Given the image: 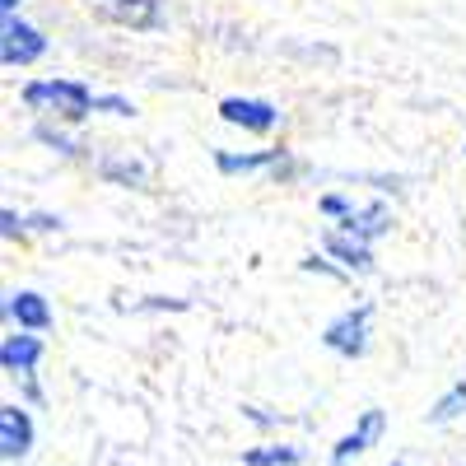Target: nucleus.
Instances as JSON below:
<instances>
[{"label": "nucleus", "mask_w": 466, "mask_h": 466, "mask_svg": "<svg viewBox=\"0 0 466 466\" xmlns=\"http://www.w3.org/2000/svg\"><path fill=\"white\" fill-rule=\"evenodd\" d=\"M299 270H308V276H331V280H345V276H350L345 266H331V261H327V257H318V252H313V257H303V261H299Z\"/></svg>", "instance_id": "15"}, {"label": "nucleus", "mask_w": 466, "mask_h": 466, "mask_svg": "<svg viewBox=\"0 0 466 466\" xmlns=\"http://www.w3.org/2000/svg\"><path fill=\"white\" fill-rule=\"evenodd\" d=\"M0 233H5V243H28V228L15 210H0Z\"/></svg>", "instance_id": "16"}, {"label": "nucleus", "mask_w": 466, "mask_h": 466, "mask_svg": "<svg viewBox=\"0 0 466 466\" xmlns=\"http://www.w3.org/2000/svg\"><path fill=\"white\" fill-rule=\"evenodd\" d=\"M19 5L24 0H0V15H19Z\"/></svg>", "instance_id": "20"}, {"label": "nucleus", "mask_w": 466, "mask_h": 466, "mask_svg": "<svg viewBox=\"0 0 466 466\" xmlns=\"http://www.w3.org/2000/svg\"><path fill=\"white\" fill-rule=\"evenodd\" d=\"M43 52H47L43 28H33V24L19 19V15L0 19V66H5V70H24V66H33V61H43Z\"/></svg>", "instance_id": "4"}, {"label": "nucleus", "mask_w": 466, "mask_h": 466, "mask_svg": "<svg viewBox=\"0 0 466 466\" xmlns=\"http://www.w3.org/2000/svg\"><path fill=\"white\" fill-rule=\"evenodd\" d=\"M387 466H406V461H387Z\"/></svg>", "instance_id": "21"}, {"label": "nucleus", "mask_w": 466, "mask_h": 466, "mask_svg": "<svg viewBox=\"0 0 466 466\" xmlns=\"http://www.w3.org/2000/svg\"><path fill=\"white\" fill-rule=\"evenodd\" d=\"M243 466H303V448H299V443H261V448H243Z\"/></svg>", "instance_id": "14"}, {"label": "nucleus", "mask_w": 466, "mask_h": 466, "mask_svg": "<svg viewBox=\"0 0 466 466\" xmlns=\"http://www.w3.org/2000/svg\"><path fill=\"white\" fill-rule=\"evenodd\" d=\"M318 210H322L327 219H340V215L350 210V201H345V197H336V191H331V197H322V201H318Z\"/></svg>", "instance_id": "19"}, {"label": "nucleus", "mask_w": 466, "mask_h": 466, "mask_svg": "<svg viewBox=\"0 0 466 466\" xmlns=\"http://www.w3.org/2000/svg\"><path fill=\"white\" fill-rule=\"evenodd\" d=\"M103 177H112V182H145V168L140 164H103Z\"/></svg>", "instance_id": "18"}, {"label": "nucleus", "mask_w": 466, "mask_h": 466, "mask_svg": "<svg viewBox=\"0 0 466 466\" xmlns=\"http://www.w3.org/2000/svg\"><path fill=\"white\" fill-rule=\"evenodd\" d=\"M98 112H112V116H136V103L122 98V94H98Z\"/></svg>", "instance_id": "17"}, {"label": "nucleus", "mask_w": 466, "mask_h": 466, "mask_svg": "<svg viewBox=\"0 0 466 466\" xmlns=\"http://www.w3.org/2000/svg\"><path fill=\"white\" fill-rule=\"evenodd\" d=\"M336 228L355 233V238H364V243H378V238H387V233H392V210H387L382 201L350 206V210L340 215V224H336Z\"/></svg>", "instance_id": "11"}, {"label": "nucleus", "mask_w": 466, "mask_h": 466, "mask_svg": "<svg viewBox=\"0 0 466 466\" xmlns=\"http://www.w3.org/2000/svg\"><path fill=\"white\" fill-rule=\"evenodd\" d=\"M103 5H116V0H103Z\"/></svg>", "instance_id": "22"}, {"label": "nucleus", "mask_w": 466, "mask_h": 466, "mask_svg": "<svg viewBox=\"0 0 466 466\" xmlns=\"http://www.w3.org/2000/svg\"><path fill=\"white\" fill-rule=\"evenodd\" d=\"M215 168L224 177H252V173H270V177H294V159L289 149H252V154H233V149H219L215 154Z\"/></svg>", "instance_id": "5"}, {"label": "nucleus", "mask_w": 466, "mask_h": 466, "mask_svg": "<svg viewBox=\"0 0 466 466\" xmlns=\"http://www.w3.org/2000/svg\"><path fill=\"white\" fill-rule=\"evenodd\" d=\"M382 434H387V410H378V406L360 410L355 430H350L345 439H336V448H331V466H350L355 457H364L369 448H378Z\"/></svg>", "instance_id": "7"}, {"label": "nucleus", "mask_w": 466, "mask_h": 466, "mask_svg": "<svg viewBox=\"0 0 466 466\" xmlns=\"http://www.w3.org/2000/svg\"><path fill=\"white\" fill-rule=\"evenodd\" d=\"M461 154H466V145H461Z\"/></svg>", "instance_id": "23"}, {"label": "nucleus", "mask_w": 466, "mask_h": 466, "mask_svg": "<svg viewBox=\"0 0 466 466\" xmlns=\"http://www.w3.org/2000/svg\"><path fill=\"white\" fill-rule=\"evenodd\" d=\"M37 443V430H33V415L28 406L19 401H5L0 406V457L5 461H24Z\"/></svg>", "instance_id": "8"}, {"label": "nucleus", "mask_w": 466, "mask_h": 466, "mask_svg": "<svg viewBox=\"0 0 466 466\" xmlns=\"http://www.w3.org/2000/svg\"><path fill=\"white\" fill-rule=\"evenodd\" d=\"M461 415H466V378L448 382V392L424 410V424H457Z\"/></svg>", "instance_id": "13"}, {"label": "nucleus", "mask_w": 466, "mask_h": 466, "mask_svg": "<svg viewBox=\"0 0 466 466\" xmlns=\"http://www.w3.org/2000/svg\"><path fill=\"white\" fill-rule=\"evenodd\" d=\"M103 15L116 24H131V28H159V0H116Z\"/></svg>", "instance_id": "12"}, {"label": "nucleus", "mask_w": 466, "mask_h": 466, "mask_svg": "<svg viewBox=\"0 0 466 466\" xmlns=\"http://www.w3.org/2000/svg\"><path fill=\"white\" fill-rule=\"evenodd\" d=\"M19 98H24L28 112L47 116L56 127H80L98 112V94L80 80H28Z\"/></svg>", "instance_id": "1"}, {"label": "nucleus", "mask_w": 466, "mask_h": 466, "mask_svg": "<svg viewBox=\"0 0 466 466\" xmlns=\"http://www.w3.org/2000/svg\"><path fill=\"white\" fill-rule=\"evenodd\" d=\"M43 355H47V345H43V331H15V336H5L0 340V369H5V378H24L28 382V401L37 406L43 401V392H37V364H43Z\"/></svg>", "instance_id": "3"}, {"label": "nucleus", "mask_w": 466, "mask_h": 466, "mask_svg": "<svg viewBox=\"0 0 466 466\" xmlns=\"http://www.w3.org/2000/svg\"><path fill=\"white\" fill-rule=\"evenodd\" d=\"M327 257H336L350 276H373L378 261H373V243L355 238V233H345V228H327V238H322Z\"/></svg>", "instance_id": "9"}, {"label": "nucleus", "mask_w": 466, "mask_h": 466, "mask_svg": "<svg viewBox=\"0 0 466 466\" xmlns=\"http://www.w3.org/2000/svg\"><path fill=\"white\" fill-rule=\"evenodd\" d=\"M219 122L238 127V131H248V136H270V131L280 127V107L266 103V98L228 94V98H219Z\"/></svg>", "instance_id": "6"}, {"label": "nucleus", "mask_w": 466, "mask_h": 466, "mask_svg": "<svg viewBox=\"0 0 466 466\" xmlns=\"http://www.w3.org/2000/svg\"><path fill=\"white\" fill-rule=\"evenodd\" d=\"M5 318L24 331H52L56 327V313H52V303L37 294V289H15L5 299Z\"/></svg>", "instance_id": "10"}, {"label": "nucleus", "mask_w": 466, "mask_h": 466, "mask_svg": "<svg viewBox=\"0 0 466 466\" xmlns=\"http://www.w3.org/2000/svg\"><path fill=\"white\" fill-rule=\"evenodd\" d=\"M373 340V303H355L322 327V345L336 360H364Z\"/></svg>", "instance_id": "2"}]
</instances>
